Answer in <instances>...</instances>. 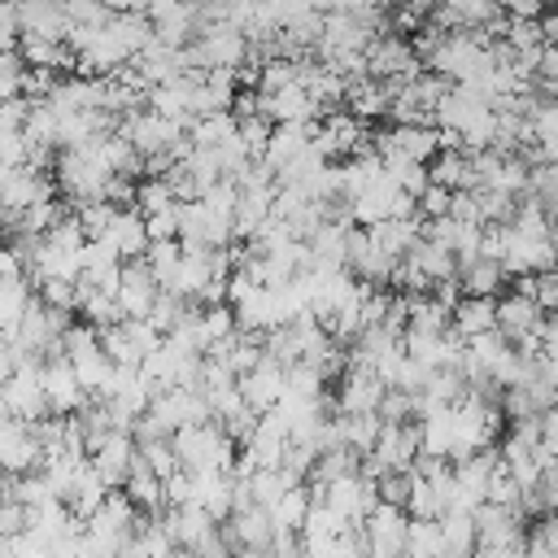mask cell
<instances>
[{
  "label": "cell",
  "instance_id": "cell-1",
  "mask_svg": "<svg viewBox=\"0 0 558 558\" xmlns=\"http://www.w3.org/2000/svg\"><path fill=\"white\" fill-rule=\"evenodd\" d=\"M170 440H174L183 466L196 471V475H201V471H231V466H235V440H231V432H227L218 418H209V423H187V427H179Z\"/></svg>",
  "mask_w": 558,
  "mask_h": 558
},
{
  "label": "cell",
  "instance_id": "cell-2",
  "mask_svg": "<svg viewBox=\"0 0 558 558\" xmlns=\"http://www.w3.org/2000/svg\"><path fill=\"white\" fill-rule=\"evenodd\" d=\"M0 401H4V414H13V418H26V423L48 418L52 405H48V392H44V362L31 357V362L17 366L13 375H4Z\"/></svg>",
  "mask_w": 558,
  "mask_h": 558
},
{
  "label": "cell",
  "instance_id": "cell-3",
  "mask_svg": "<svg viewBox=\"0 0 558 558\" xmlns=\"http://www.w3.org/2000/svg\"><path fill=\"white\" fill-rule=\"evenodd\" d=\"M362 532H366L371 558H405V545H410V514H405V506L379 501V506L366 514Z\"/></svg>",
  "mask_w": 558,
  "mask_h": 558
},
{
  "label": "cell",
  "instance_id": "cell-4",
  "mask_svg": "<svg viewBox=\"0 0 558 558\" xmlns=\"http://www.w3.org/2000/svg\"><path fill=\"white\" fill-rule=\"evenodd\" d=\"M235 235V214L214 209L209 201H183V231L179 240L192 248H227Z\"/></svg>",
  "mask_w": 558,
  "mask_h": 558
},
{
  "label": "cell",
  "instance_id": "cell-5",
  "mask_svg": "<svg viewBox=\"0 0 558 558\" xmlns=\"http://www.w3.org/2000/svg\"><path fill=\"white\" fill-rule=\"evenodd\" d=\"M100 340H105V349H109L113 362H122V366H144V357H148L166 336H161L148 318H122L118 327H105Z\"/></svg>",
  "mask_w": 558,
  "mask_h": 558
},
{
  "label": "cell",
  "instance_id": "cell-6",
  "mask_svg": "<svg viewBox=\"0 0 558 558\" xmlns=\"http://www.w3.org/2000/svg\"><path fill=\"white\" fill-rule=\"evenodd\" d=\"M44 458H48V453H44V445H39L35 423L4 414V427H0V462H4V471H9V475L39 471Z\"/></svg>",
  "mask_w": 558,
  "mask_h": 558
},
{
  "label": "cell",
  "instance_id": "cell-7",
  "mask_svg": "<svg viewBox=\"0 0 558 558\" xmlns=\"http://www.w3.org/2000/svg\"><path fill=\"white\" fill-rule=\"evenodd\" d=\"M379 501H384L379 497V480H371V475H344L336 484H323V506H331L349 523H366V514Z\"/></svg>",
  "mask_w": 558,
  "mask_h": 558
},
{
  "label": "cell",
  "instance_id": "cell-8",
  "mask_svg": "<svg viewBox=\"0 0 558 558\" xmlns=\"http://www.w3.org/2000/svg\"><path fill=\"white\" fill-rule=\"evenodd\" d=\"M161 292H166V288L157 283V275H153V266H148L144 257H135V262H126V266H122L118 305H122V314H126V318H148Z\"/></svg>",
  "mask_w": 558,
  "mask_h": 558
},
{
  "label": "cell",
  "instance_id": "cell-9",
  "mask_svg": "<svg viewBox=\"0 0 558 558\" xmlns=\"http://www.w3.org/2000/svg\"><path fill=\"white\" fill-rule=\"evenodd\" d=\"M384 397H388V384H384L379 371H371V366H349L336 405H340V414H379Z\"/></svg>",
  "mask_w": 558,
  "mask_h": 558
},
{
  "label": "cell",
  "instance_id": "cell-10",
  "mask_svg": "<svg viewBox=\"0 0 558 558\" xmlns=\"http://www.w3.org/2000/svg\"><path fill=\"white\" fill-rule=\"evenodd\" d=\"M44 392H48L52 414H74V410H83L87 388L78 384V371H74V362H70L65 353H52V357L44 362Z\"/></svg>",
  "mask_w": 558,
  "mask_h": 558
},
{
  "label": "cell",
  "instance_id": "cell-11",
  "mask_svg": "<svg viewBox=\"0 0 558 558\" xmlns=\"http://www.w3.org/2000/svg\"><path fill=\"white\" fill-rule=\"evenodd\" d=\"M388 471H410L423 453V423H384L379 445L371 449Z\"/></svg>",
  "mask_w": 558,
  "mask_h": 558
},
{
  "label": "cell",
  "instance_id": "cell-12",
  "mask_svg": "<svg viewBox=\"0 0 558 558\" xmlns=\"http://www.w3.org/2000/svg\"><path fill=\"white\" fill-rule=\"evenodd\" d=\"M39 201H52V183L35 170V166H17V170H4V222L13 227L22 209L39 205Z\"/></svg>",
  "mask_w": 558,
  "mask_h": 558
},
{
  "label": "cell",
  "instance_id": "cell-13",
  "mask_svg": "<svg viewBox=\"0 0 558 558\" xmlns=\"http://www.w3.org/2000/svg\"><path fill=\"white\" fill-rule=\"evenodd\" d=\"M240 392H244V401L257 410V414H266V410H275L279 401H283V392H288V366H279V362H262V366H253L248 375H240Z\"/></svg>",
  "mask_w": 558,
  "mask_h": 558
},
{
  "label": "cell",
  "instance_id": "cell-14",
  "mask_svg": "<svg viewBox=\"0 0 558 558\" xmlns=\"http://www.w3.org/2000/svg\"><path fill=\"white\" fill-rule=\"evenodd\" d=\"M475 527H480V545H527L523 510H514V506L484 501L475 510Z\"/></svg>",
  "mask_w": 558,
  "mask_h": 558
},
{
  "label": "cell",
  "instance_id": "cell-15",
  "mask_svg": "<svg viewBox=\"0 0 558 558\" xmlns=\"http://www.w3.org/2000/svg\"><path fill=\"white\" fill-rule=\"evenodd\" d=\"M135 458H140V440H135V432H113V436L92 453V466L105 475L109 488H122L126 475H131V466H135Z\"/></svg>",
  "mask_w": 558,
  "mask_h": 558
},
{
  "label": "cell",
  "instance_id": "cell-16",
  "mask_svg": "<svg viewBox=\"0 0 558 558\" xmlns=\"http://www.w3.org/2000/svg\"><path fill=\"white\" fill-rule=\"evenodd\" d=\"M497 327L510 336V344H519V340H527L545 327V310L536 305V296L510 292L506 301H497Z\"/></svg>",
  "mask_w": 558,
  "mask_h": 558
},
{
  "label": "cell",
  "instance_id": "cell-17",
  "mask_svg": "<svg viewBox=\"0 0 558 558\" xmlns=\"http://www.w3.org/2000/svg\"><path fill=\"white\" fill-rule=\"evenodd\" d=\"M349 270H353L357 279H366V283H388V279H392V270H397V257H392V253H384V248L371 240V231H353Z\"/></svg>",
  "mask_w": 558,
  "mask_h": 558
},
{
  "label": "cell",
  "instance_id": "cell-18",
  "mask_svg": "<svg viewBox=\"0 0 558 558\" xmlns=\"http://www.w3.org/2000/svg\"><path fill=\"white\" fill-rule=\"evenodd\" d=\"M397 196H401V187H397V179L384 170L366 192H357L353 196V218L362 222V227H375V222H384V218H392V205H397Z\"/></svg>",
  "mask_w": 558,
  "mask_h": 558
},
{
  "label": "cell",
  "instance_id": "cell-19",
  "mask_svg": "<svg viewBox=\"0 0 558 558\" xmlns=\"http://www.w3.org/2000/svg\"><path fill=\"white\" fill-rule=\"evenodd\" d=\"M105 240H113V244H118V253H122L126 262H135V257H144V253H148V244H153V235H148V218H144L135 205H122Z\"/></svg>",
  "mask_w": 558,
  "mask_h": 558
},
{
  "label": "cell",
  "instance_id": "cell-20",
  "mask_svg": "<svg viewBox=\"0 0 558 558\" xmlns=\"http://www.w3.org/2000/svg\"><path fill=\"white\" fill-rule=\"evenodd\" d=\"M493 327H497V301L493 296H462L453 305V331L462 340H475V336H484Z\"/></svg>",
  "mask_w": 558,
  "mask_h": 558
},
{
  "label": "cell",
  "instance_id": "cell-21",
  "mask_svg": "<svg viewBox=\"0 0 558 558\" xmlns=\"http://www.w3.org/2000/svg\"><path fill=\"white\" fill-rule=\"evenodd\" d=\"M458 279H462L466 296H497V288L510 279V270L501 262H493V257H475L471 266L458 270Z\"/></svg>",
  "mask_w": 558,
  "mask_h": 558
},
{
  "label": "cell",
  "instance_id": "cell-22",
  "mask_svg": "<svg viewBox=\"0 0 558 558\" xmlns=\"http://www.w3.org/2000/svg\"><path fill=\"white\" fill-rule=\"evenodd\" d=\"M78 314L92 323V327H118L126 314H122V305H118V296L113 292H105V288H87V283H78Z\"/></svg>",
  "mask_w": 558,
  "mask_h": 558
},
{
  "label": "cell",
  "instance_id": "cell-23",
  "mask_svg": "<svg viewBox=\"0 0 558 558\" xmlns=\"http://www.w3.org/2000/svg\"><path fill=\"white\" fill-rule=\"evenodd\" d=\"M235 131H240V113H235V109L201 113V118L192 122V140H196V148H222L227 140H235Z\"/></svg>",
  "mask_w": 558,
  "mask_h": 558
},
{
  "label": "cell",
  "instance_id": "cell-24",
  "mask_svg": "<svg viewBox=\"0 0 558 558\" xmlns=\"http://www.w3.org/2000/svg\"><path fill=\"white\" fill-rule=\"evenodd\" d=\"M405 257H414L432 283H440V279H453V275H458V253H453L449 244H436V240H427V235H423V240H418V244H414Z\"/></svg>",
  "mask_w": 558,
  "mask_h": 558
},
{
  "label": "cell",
  "instance_id": "cell-25",
  "mask_svg": "<svg viewBox=\"0 0 558 558\" xmlns=\"http://www.w3.org/2000/svg\"><path fill=\"white\" fill-rule=\"evenodd\" d=\"M532 122V144L541 148L545 161H558V100H536L527 109Z\"/></svg>",
  "mask_w": 558,
  "mask_h": 558
},
{
  "label": "cell",
  "instance_id": "cell-26",
  "mask_svg": "<svg viewBox=\"0 0 558 558\" xmlns=\"http://www.w3.org/2000/svg\"><path fill=\"white\" fill-rule=\"evenodd\" d=\"M70 362H74L78 384L87 388V397H100V392L109 388L113 371H118V362L109 357V349H105V344H100V349H92V353H83V357H70Z\"/></svg>",
  "mask_w": 558,
  "mask_h": 558
},
{
  "label": "cell",
  "instance_id": "cell-27",
  "mask_svg": "<svg viewBox=\"0 0 558 558\" xmlns=\"http://www.w3.org/2000/svg\"><path fill=\"white\" fill-rule=\"evenodd\" d=\"M144 262L153 266L157 283H161L166 292H174V283H179V266H183V240H153L148 253H144Z\"/></svg>",
  "mask_w": 558,
  "mask_h": 558
},
{
  "label": "cell",
  "instance_id": "cell-28",
  "mask_svg": "<svg viewBox=\"0 0 558 558\" xmlns=\"http://www.w3.org/2000/svg\"><path fill=\"white\" fill-rule=\"evenodd\" d=\"M310 510H314V493H310V488H301V484H292V488L270 506L275 527H292V532H301V527H305Z\"/></svg>",
  "mask_w": 558,
  "mask_h": 558
},
{
  "label": "cell",
  "instance_id": "cell-29",
  "mask_svg": "<svg viewBox=\"0 0 558 558\" xmlns=\"http://www.w3.org/2000/svg\"><path fill=\"white\" fill-rule=\"evenodd\" d=\"M440 523H445V545H449V554H475V549H480L475 514H466V510H449Z\"/></svg>",
  "mask_w": 558,
  "mask_h": 558
},
{
  "label": "cell",
  "instance_id": "cell-30",
  "mask_svg": "<svg viewBox=\"0 0 558 558\" xmlns=\"http://www.w3.org/2000/svg\"><path fill=\"white\" fill-rule=\"evenodd\" d=\"M179 205V192L166 174H148L140 179V196H135V209L140 214H161V209H174Z\"/></svg>",
  "mask_w": 558,
  "mask_h": 558
},
{
  "label": "cell",
  "instance_id": "cell-31",
  "mask_svg": "<svg viewBox=\"0 0 558 558\" xmlns=\"http://www.w3.org/2000/svg\"><path fill=\"white\" fill-rule=\"evenodd\" d=\"M301 61H292V57H270V61H262V78H257V92L262 96H270V92H283V87H292V83H301Z\"/></svg>",
  "mask_w": 558,
  "mask_h": 558
},
{
  "label": "cell",
  "instance_id": "cell-32",
  "mask_svg": "<svg viewBox=\"0 0 558 558\" xmlns=\"http://www.w3.org/2000/svg\"><path fill=\"white\" fill-rule=\"evenodd\" d=\"M488 187H497V192H506V196H523V192H532V166H527V157H506L501 161V170H497V179L488 183Z\"/></svg>",
  "mask_w": 558,
  "mask_h": 558
},
{
  "label": "cell",
  "instance_id": "cell-33",
  "mask_svg": "<svg viewBox=\"0 0 558 558\" xmlns=\"http://www.w3.org/2000/svg\"><path fill=\"white\" fill-rule=\"evenodd\" d=\"M344 432H349V445L366 458L375 445H379V432H384V418L379 414H344Z\"/></svg>",
  "mask_w": 558,
  "mask_h": 558
},
{
  "label": "cell",
  "instance_id": "cell-34",
  "mask_svg": "<svg viewBox=\"0 0 558 558\" xmlns=\"http://www.w3.org/2000/svg\"><path fill=\"white\" fill-rule=\"evenodd\" d=\"M405 514L410 519H445V506H440V493H436V484L432 480H414V493H410V501H405Z\"/></svg>",
  "mask_w": 558,
  "mask_h": 558
},
{
  "label": "cell",
  "instance_id": "cell-35",
  "mask_svg": "<svg viewBox=\"0 0 558 558\" xmlns=\"http://www.w3.org/2000/svg\"><path fill=\"white\" fill-rule=\"evenodd\" d=\"M388 174H392L397 187L410 192V196H423V192L432 187V166H427V161H392Z\"/></svg>",
  "mask_w": 558,
  "mask_h": 558
},
{
  "label": "cell",
  "instance_id": "cell-36",
  "mask_svg": "<svg viewBox=\"0 0 558 558\" xmlns=\"http://www.w3.org/2000/svg\"><path fill=\"white\" fill-rule=\"evenodd\" d=\"M410 414H423V397L405 392V388H388V397L379 405V418L384 423H410Z\"/></svg>",
  "mask_w": 558,
  "mask_h": 558
},
{
  "label": "cell",
  "instance_id": "cell-37",
  "mask_svg": "<svg viewBox=\"0 0 558 558\" xmlns=\"http://www.w3.org/2000/svg\"><path fill=\"white\" fill-rule=\"evenodd\" d=\"M183 310H187V296H179V292H161L157 305H153V314H148V323H153L161 336H170V331L179 327Z\"/></svg>",
  "mask_w": 558,
  "mask_h": 558
},
{
  "label": "cell",
  "instance_id": "cell-38",
  "mask_svg": "<svg viewBox=\"0 0 558 558\" xmlns=\"http://www.w3.org/2000/svg\"><path fill=\"white\" fill-rule=\"evenodd\" d=\"M35 292L57 310H78V279H39Z\"/></svg>",
  "mask_w": 558,
  "mask_h": 558
},
{
  "label": "cell",
  "instance_id": "cell-39",
  "mask_svg": "<svg viewBox=\"0 0 558 558\" xmlns=\"http://www.w3.org/2000/svg\"><path fill=\"white\" fill-rule=\"evenodd\" d=\"M0 558H52V545H44L35 532H22V536H4Z\"/></svg>",
  "mask_w": 558,
  "mask_h": 558
},
{
  "label": "cell",
  "instance_id": "cell-40",
  "mask_svg": "<svg viewBox=\"0 0 558 558\" xmlns=\"http://www.w3.org/2000/svg\"><path fill=\"white\" fill-rule=\"evenodd\" d=\"M488 501H497V506H514V510H519V501H523V484L506 471V462L497 466V475H493V484H488Z\"/></svg>",
  "mask_w": 558,
  "mask_h": 558
},
{
  "label": "cell",
  "instance_id": "cell-41",
  "mask_svg": "<svg viewBox=\"0 0 558 558\" xmlns=\"http://www.w3.org/2000/svg\"><path fill=\"white\" fill-rule=\"evenodd\" d=\"M414 471H388L384 480H379V497L384 501H392V506H405L410 501V493H414Z\"/></svg>",
  "mask_w": 558,
  "mask_h": 558
},
{
  "label": "cell",
  "instance_id": "cell-42",
  "mask_svg": "<svg viewBox=\"0 0 558 558\" xmlns=\"http://www.w3.org/2000/svg\"><path fill=\"white\" fill-rule=\"evenodd\" d=\"M453 209V187H445V183H432L423 196H418V214L423 218H445Z\"/></svg>",
  "mask_w": 558,
  "mask_h": 558
},
{
  "label": "cell",
  "instance_id": "cell-43",
  "mask_svg": "<svg viewBox=\"0 0 558 558\" xmlns=\"http://www.w3.org/2000/svg\"><path fill=\"white\" fill-rule=\"evenodd\" d=\"M541 440H545L549 453L558 449V405H549V410L541 414Z\"/></svg>",
  "mask_w": 558,
  "mask_h": 558
},
{
  "label": "cell",
  "instance_id": "cell-44",
  "mask_svg": "<svg viewBox=\"0 0 558 558\" xmlns=\"http://www.w3.org/2000/svg\"><path fill=\"white\" fill-rule=\"evenodd\" d=\"M510 17H536L541 13V0H501Z\"/></svg>",
  "mask_w": 558,
  "mask_h": 558
},
{
  "label": "cell",
  "instance_id": "cell-45",
  "mask_svg": "<svg viewBox=\"0 0 558 558\" xmlns=\"http://www.w3.org/2000/svg\"><path fill=\"white\" fill-rule=\"evenodd\" d=\"M310 9H318V13H336L340 0H310Z\"/></svg>",
  "mask_w": 558,
  "mask_h": 558
},
{
  "label": "cell",
  "instance_id": "cell-46",
  "mask_svg": "<svg viewBox=\"0 0 558 558\" xmlns=\"http://www.w3.org/2000/svg\"><path fill=\"white\" fill-rule=\"evenodd\" d=\"M375 9H401V4H410V0H371Z\"/></svg>",
  "mask_w": 558,
  "mask_h": 558
}]
</instances>
